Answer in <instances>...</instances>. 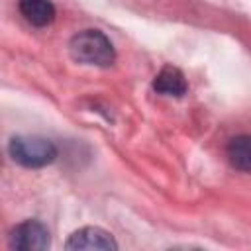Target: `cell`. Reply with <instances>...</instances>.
Wrapping results in <instances>:
<instances>
[{"label":"cell","instance_id":"cell-3","mask_svg":"<svg viewBox=\"0 0 251 251\" xmlns=\"http://www.w3.org/2000/svg\"><path fill=\"white\" fill-rule=\"evenodd\" d=\"M8 245L18 251H45L51 245L49 229L39 220H25L12 227Z\"/></svg>","mask_w":251,"mask_h":251},{"label":"cell","instance_id":"cell-1","mask_svg":"<svg viewBox=\"0 0 251 251\" xmlns=\"http://www.w3.org/2000/svg\"><path fill=\"white\" fill-rule=\"evenodd\" d=\"M69 53L76 63L110 67L116 61V49L112 41L98 29H82L69 41Z\"/></svg>","mask_w":251,"mask_h":251},{"label":"cell","instance_id":"cell-7","mask_svg":"<svg viewBox=\"0 0 251 251\" xmlns=\"http://www.w3.org/2000/svg\"><path fill=\"white\" fill-rule=\"evenodd\" d=\"M227 161L241 173H251V135H235L226 147Z\"/></svg>","mask_w":251,"mask_h":251},{"label":"cell","instance_id":"cell-5","mask_svg":"<svg viewBox=\"0 0 251 251\" xmlns=\"http://www.w3.org/2000/svg\"><path fill=\"white\" fill-rule=\"evenodd\" d=\"M20 14L35 27H47L55 20V6L51 0H18Z\"/></svg>","mask_w":251,"mask_h":251},{"label":"cell","instance_id":"cell-6","mask_svg":"<svg viewBox=\"0 0 251 251\" xmlns=\"http://www.w3.org/2000/svg\"><path fill=\"white\" fill-rule=\"evenodd\" d=\"M153 88L165 96H182L188 90V84H186L184 75L176 67L167 65L157 73L153 80Z\"/></svg>","mask_w":251,"mask_h":251},{"label":"cell","instance_id":"cell-4","mask_svg":"<svg viewBox=\"0 0 251 251\" xmlns=\"http://www.w3.org/2000/svg\"><path fill=\"white\" fill-rule=\"evenodd\" d=\"M67 249H102V251H116L118 249V243L116 239L112 237L110 231L102 229V227H96V226H86V227H80L76 231L71 233V237L67 239L65 243Z\"/></svg>","mask_w":251,"mask_h":251},{"label":"cell","instance_id":"cell-2","mask_svg":"<svg viewBox=\"0 0 251 251\" xmlns=\"http://www.w3.org/2000/svg\"><path fill=\"white\" fill-rule=\"evenodd\" d=\"M10 157L27 169H41L55 161L57 147L43 135H14L8 143Z\"/></svg>","mask_w":251,"mask_h":251}]
</instances>
